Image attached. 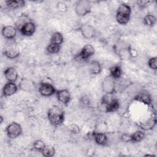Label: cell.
I'll use <instances>...</instances> for the list:
<instances>
[{
	"label": "cell",
	"mask_w": 157,
	"mask_h": 157,
	"mask_svg": "<svg viewBox=\"0 0 157 157\" xmlns=\"http://www.w3.org/2000/svg\"><path fill=\"white\" fill-rule=\"evenodd\" d=\"M17 29L15 26H4L1 30V34L3 37L7 40H13L17 36Z\"/></svg>",
	"instance_id": "obj_13"
},
{
	"label": "cell",
	"mask_w": 157,
	"mask_h": 157,
	"mask_svg": "<svg viewBox=\"0 0 157 157\" xmlns=\"http://www.w3.org/2000/svg\"><path fill=\"white\" fill-rule=\"evenodd\" d=\"M94 55V48L91 44H86L84 45L80 52L77 55V58L82 61H87L92 56Z\"/></svg>",
	"instance_id": "obj_9"
},
{
	"label": "cell",
	"mask_w": 157,
	"mask_h": 157,
	"mask_svg": "<svg viewBox=\"0 0 157 157\" xmlns=\"http://www.w3.org/2000/svg\"><path fill=\"white\" fill-rule=\"evenodd\" d=\"M120 107V102L118 99L113 98L106 104L105 105V112L107 113L114 112L118 109Z\"/></svg>",
	"instance_id": "obj_20"
},
{
	"label": "cell",
	"mask_w": 157,
	"mask_h": 157,
	"mask_svg": "<svg viewBox=\"0 0 157 157\" xmlns=\"http://www.w3.org/2000/svg\"><path fill=\"white\" fill-rule=\"evenodd\" d=\"M147 64L150 69L153 70H156L157 69V57L153 56L149 58L147 62Z\"/></svg>",
	"instance_id": "obj_31"
},
{
	"label": "cell",
	"mask_w": 157,
	"mask_h": 157,
	"mask_svg": "<svg viewBox=\"0 0 157 157\" xmlns=\"http://www.w3.org/2000/svg\"><path fill=\"white\" fill-rule=\"evenodd\" d=\"M45 144L44 142V141L42 140H40V139L35 140L33 145V148L36 151H39V152H41L42 150H43V148L45 147Z\"/></svg>",
	"instance_id": "obj_30"
},
{
	"label": "cell",
	"mask_w": 157,
	"mask_h": 157,
	"mask_svg": "<svg viewBox=\"0 0 157 157\" xmlns=\"http://www.w3.org/2000/svg\"><path fill=\"white\" fill-rule=\"evenodd\" d=\"M6 132L7 137L9 139H16L21 134L22 128L19 123L13 121L7 126Z\"/></svg>",
	"instance_id": "obj_6"
},
{
	"label": "cell",
	"mask_w": 157,
	"mask_h": 157,
	"mask_svg": "<svg viewBox=\"0 0 157 157\" xmlns=\"http://www.w3.org/2000/svg\"><path fill=\"white\" fill-rule=\"evenodd\" d=\"M56 91L55 87L52 83L46 82H41L38 87V92L44 97L52 96L56 94Z\"/></svg>",
	"instance_id": "obj_8"
},
{
	"label": "cell",
	"mask_w": 157,
	"mask_h": 157,
	"mask_svg": "<svg viewBox=\"0 0 157 157\" xmlns=\"http://www.w3.org/2000/svg\"><path fill=\"white\" fill-rule=\"evenodd\" d=\"M91 3L88 0H79L75 3V12L78 17L86 16L91 13Z\"/></svg>",
	"instance_id": "obj_4"
},
{
	"label": "cell",
	"mask_w": 157,
	"mask_h": 157,
	"mask_svg": "<svg viewBox=\"0 0 157 157\" xmlns=\"http://www.w3.org/2000/svg\"><path fill=\"white\" fill-rule=\"evenodd\" d=\"M18 86L21 90L28 93H33L36 90L34 82L28 78H21Z\"/></svg>",
	"instance_id": "obj_11"
},
{
	"label": "cell",
	"mask_w": 157,
	"mask_h": 157,
	"mask_svg": "<svg viewBox=\"0 0 157 157\" xmlns=\"http://www.w3.org/2000/svg\"><path fill=\"white\" fill-rule=\"evenodd\" d=\"M18 89L15 82H7L3 86L2 89V94L4 97H9L15 94Z\"/></svg>",
	"instance_id": "obj_14"
},
{
	"label": "cell",
	"mask_w": 157,
	"mask_h": 157,
	"mask_svg": "<svg viewBox=\"0 0 157 157\" xmlns=\"http://www.w3.org/2000/svg\"><path fill=\"white\" fill-rule=\"evenodd\" d=\"M89 72L93 75H97L101 73L102 67L101 64L96 60H92L90 61L88 65Z\"/></svg>",
	"instance_id": "obj_19"
},
{
	"label": "cell",
	"mask_w": 157,
	"mask_h": 157,
	"mask_svg": "<svg viewBox=\"0 0 157 157\" xmlns=\"http://www.w3.org/2000/svg\"><path fill=\"white\" fill-rule=\"evenodd\" d=\"M131 14V7L125 3L120 4L117 10L115 19L120 25H126L129 20Z\"/></svg>",
	"instance_id": "obj_3"
},
{
	"label": "cell",
	"mask_w": 157,
	"mask_h": 157,
	"mask_svg": "<svg viewBox=\"0 0 157 157\" xmlns=\"http://www.w3.org/2000/svg\"><path fill=\"white\" fill-rule=\"evenodd\" d=\"M36 26L35 23L31 20L28 22H27L26 23H25L22 27L20 29V32L21 34V35L24 36H27V37H29L33 36L34 33L36 32Z\"/></svg>",
	"instance_id": "obj_15"
},
{
	"label": "cell",
	"mask_w": 157,
	"mask_h": 157,
	"mask_svg": "<svg viewBox=\"0 0 157 157\" xmlns=\"http://www.w3.org/2000/svg\"><path fill=\"white\" fill-rule=\"evenodd\" d=\"M40 153L44 156L52 157V156H53L55 154V149L52 145H45V147L43 148V150Z\"/></svg>",
	"instance_id": "obj_28"
},
{
	"label": "cell",
	"mask_w": 157,
	"mask_h": 157,
	"mask_svg": "<svg viewBox=\"0 0 157 157\" xmlns=\"http://www.w3.org/2000/svg\"><path fill=\"white\" fill-rule=\"evenodd\" d=\"M47 118L50 123L53 126H58L64 121L65 112L63 109L57 105L51 107L47 112Z\"/></svg>",
	"instance_id": "obj_1"
},
{
	"label": "cell",
	"mask_w": 157,
	"mask_h": 157,
	"mask_svg": "<svg viewBox=\"0 0 157 157\" xmlns=\"http://www.w3.org/2000/svg\"><path fill=\"white\" fill-rule=\"evenodd\" d=\"M145 137V134L144 131L138 130L131 134V142L132 143H139L142 142Z\"/></svg>",
	"instance_id": "obj_23"
},
{
	"label": "cell",
	"mask_w": 157,
	"mask_h": 157,
	"mask_svg": "<svg viewBox=\"0 0 157 157\" xmlns=\"http://www.w3.org/2000/svg\"><path fill=\"white\" fill-rule=\"evenodd\" d=\"M156 23V17L151 13L147 14L143 18V23L148 27H153Z\"/></svg>",
	"instance_id": "obj_24"
},
{
	"label": "cell",
	"mask_w": 157,
	"mask_h": 157,
	"mask_svg": "<svg viewBox=\"0 0 157 157\" xmlns=\"http://www.w3.org/2000/svg\"><path fill=\"white\" fill-rule=\"evenodd\" d=\"M110 75L115 80L120 78L122 75V69L120 66L114 65L109 69Z\"/></svg>",
	"instance_id": "obj_22"
},
{
	"label": "cell",
	"mask_w": 157,
	"mask_h": 157,
	"mask_svg": "<svg viewBox=\"0 0 157 157\" xmlns=\"http://www.w3.org/2000/svg\"><path fill=\"white\" fill-rule=\"evenodd\" d=\"M1 118V121H0V122H1V123H2V120H3V117H2V115H1V118Z\"/></svg>",
	"instance_id": "obj_35"
},
{
	"label": "cell",
	"mask_w": 157,
	"mask_h": 157,
	"mask_svg": "<svg viewBox=\"0 0 157 157\" xmlns=\"http://www.w3.org/2000/svg\"><path fill=\"white\" fill-rule=\"evenodd\" d=\"M56 96L59 102L67 105L71 101V95L67 89H61L56 92Z\"/></svg>",
	"instance_id": "obj_12"
},
{
	"label": "cell",
	"mask_w": 157,
	"mask_h": 157,
	"mask_svg": "<svg viewBox=\"0 0 157 157\" xmlns=\"http://www.w3.org/2000/svg\"><path fill=\"white\" fill-rule=\"evenodd\" d=\"M101 88L107 94H113L116 91V82L110 75L105 76L102 81Z\"/></svg>",
	"instance_id": "obj_5"
},
{
	"label": "cell",
	"mask_w": 157,
	"mask_h": 157,
	"mask_svg": "<svg viewBox=\"0 0 157 157\" xmlns=\"http://www.w3.org/2000/svg\"><path fill=\"white\" fill-rule=\"evenodd\" d=\"M156 117H152L151 118L149 119L147 121L142 123L140 124V127L144 130H150L154 128V126L156 125Z\"/></svg>",
	"instance_id": "obj_27"
},
{
	"label": "cell",
	"mask_w": 157,
	"mask_h": 157,
	"mask_svg": "<svg viewBox=\"0 0 157 157\" xmlns=\"http://www.w3.org/2000/svg\"><path fill=\"white\" fill-rule=\"evenodd\" d=\"M58 9L60 10V11H64V10H66L67 9V7L66 6V4L64 3H63V2H59L58 3Z\"/></svg>",
	"instance_id": "obj_34"
},
{
	"label": "cell",
	"mask_w": 157,
	"mask_h": 157,
	"mask_svg": "<svg viewBox=\"0 0 157 157\" xmlns=\"http://www.w3.org/2000/svg\"><path fill=\"white\" fill-rule=\"evenodd\" d=\"M114 50L118 58L122 61H128L133 58L131 46L124 42H118L114 45Z\"/></svg>",
	"instance_id": "obj_2"
},
{
	"label": "cell",
	"mask_w": 157,
	"mask_h": 157,
	"mask_svg": "<svg viewBox=\"0 0 157 157\" xmlns=\"http://www.w3.org/2000/svg\"><path fill=\"white\" fill-rule=\"evenodd\" d=\"M4 55L9 59H13L18 58L20 55L18 47L15 44H10L6 45L4 50Z\"/></svg>",
	"instance_id": "obj_10"
},
{
	"label": "cell",
	"mask_w": 157,
	"mask_h": 157,
	"mask_svg": "<svg viewBox=\"0 0 157 157\" xmlns=\"http://www.w3.org/2000/svg\"><path fill=\"white\" fill-rule=\"evenodd\" d=\"M92 134L94 142L98 145L101 146H105L107 145L109 139L105 133L93 131Z\"/></svg>",
	"instance_id": "obj_18"
},
{
	"label": "cell",
	"mask_w": 157,
	"mask_h": 157,
	"mask_svg": "<svg viewBox=\"0 0 157 157\" xmlns=\"http://www.w3.org/2000/svg\"><path fill=\"white\" fill-rule=\"evenodd\" d=\"M151 1H137V4L138 5V6L141 8V9H144L145 7H146L147 6H148L149 5L150 3H151Z\"/></svg>",
	"instance_id": "obj_33"
},
{
	"label": "cell",
	"mask_w": 157,
	"mask_h": 157,
	"mask_svg": "<svg viewBox=\"0 0 157 157\" xmlns=\"http://www.w3.org/2000/svg\"><path fill=\"white\" fill-rule=\"evenodd\" d=\"M61 50V45L49 43L48 45L46 47V51L48 53L50 54H55L58 53Z\"/></svg>",
	"instance_id": "obj_29"
},
{
	"label": "cell",
	"mask_w": 157,
	"mask_h": 157,
	"mask_svg": "<svg viewBox=\"0 0 157 157\" xmlns=\"http://www.w3.org/2000/svg\"><path fill=\"white\" fill-rule=\"evenodd\" d=\"M29 17L26 15H21L20 16L16 21L15 22V26L17 29V30L20 31V29L21 28V27L27 22L31 21Z\"/></svg>",
	"instance_id": "obj_26"
},
{
	"label": "cell",
	"mask_w": 157,
	"mask_h": 157,
	"mask_svg": "<svg viewBox=\"0 0 157 157\" xmlns=\"http://www.w3.org/2000/svg\"><path fill=\"white\" fill-rule=\"evenodd\" d=\"M5 4L8 9L13 10L24 7L26 2L23 0H9L6 1Z\"/></svg>",
	"instance_id": "obj_21"
},
{
	"label": "cell",
	"mask_w": 157,
	"mask_h": 157,
	"mask_svg": "<svg viewBox=\"0 0 157 157\" xmlns=\"http://www.w3.org/2000/svg\"><path fill=\"white\" fill-rule=\"evenodd\" d=\"M63 42H64V37L60 32L57 31L54 33L50 37V43L61 45L63 43Z\"/></svg>",
	"instance_id": "obj_25"
},
{
	"label": "cell",
	"mask_w": 157,
	"mask_h": 157,
	"mask_svg": "<svg viewBox=\"0 0 157 157\" xmlns=\"http://www.w3.org/2000/svg\"><path fill=\"white\" fill-rule=\"evenodd\" d=\"M121 140L123 142L128 143V142H131V134L124 132L121 136Z\"/></svg>",
	"instance_id": "obj_32"
},
{
	"label": "cell",
	"mask_w": 157,
	"mask_h": 157,
	"mask_svg": "<svg viewBox=\"0 0 157 157\" xmlns=\"http://www.w3.org/2000/svg\"><path fill=\"white\" fill-rule=\"evenodd\" d=\"M134 100L147 105H150L152 102L151 95L146 91H141L137 93V94L134 96Z\"/></svg>",
	"instance_id": "obj_16"
},
{
	"label": "cell",
	"mask_w": 157,
	"mask_h": 157,
	"mask_svg": "<svg viewBox=\"0 0 157 157\" xmlns=\"http://www.w3.org/2000/svg\"><path fill=\"white\" fill-rule=\"evenodd\" d=\"M78 31L82 37L87 40H91L96 36L97 32L94 27L88 23H84L78 27Z\"/></svg>",
	"instance_id": "obj_7"
},
{
	"label": "cell",
	"mask_w": 157,
	"mask_h": 157,
	"mask_svg": "<svg viewBox=\"0 0 157 157\" xmlns=\"http://www.w3.org/2000/svg\"><path fill=\"white\" fill-rule=\"evenodd\" d=\"M4 75L7 82H15L18 77V74L13 67H7L4 71Z\"/></svg>",
	"instance_id": "obj_17"
}]
</instances>
